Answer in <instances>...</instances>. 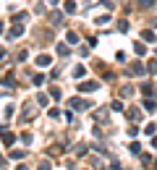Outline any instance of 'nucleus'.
Instances as JSON below:
<instances>
[{
  "label": "nucleus",
  "mask_w": 157,
  "mask_h": 170,
  "mask_svg": "<svg viewBox=\"0 0 157 170\" xmlns=\"http://www.w3.org/2000/svg\"><path fill=\"white\" fill-rule=\"evenodd\" d=\"M68 42H71V45H76V42H78V34H76V32H68Z\"/></svg>",
  "instance_id": "4"
},
{
  "label": "nucleus",
  "mask_w": 157,
  "mask_h": 170,
  "mask_svg": "<svg viewBox=\"0 0 157 170\" xmlns=\"http://www.w3.org/2000/svg\"><path fill=\"white\" fill-rule=\"evenodd\" d=\"M71 105L76 107V110H86V107H89V105H86L84 99H71Z\"/></svg>",
  "instance_id": "2"
},
{
  "label": "nucleus",
  "mask_w": 157,
  "mask_h": 170,
  "mask_svg": "<svg viewBox=\"0 0 157 170\" xmlns=\"http://www.w3.org/2000/svg\"><path fill=\"white\" fill-rule=\"evenodd\" d=\"M78 89L81 92H92V89H97V84H94V81H84V84H78Z\"/></svg>",
  "instance_id": "1"
},
{
  "label": "nucleus",
  "mask_w": 157,
  "mask_h": 170,
  "mask_svg": "<svg viewBox=\"0 0 157 170\" xmlns=\"http://www.w3.org/2000/svg\"><path fill=\"white\" fill-rule=\"evenodd\" d=\"M13 139H16V136H13L11 131H5V128H3V141H5L8 147H11V144H13Z\"/></svg>",
  "instance_id": "3"
}]
</instances>
